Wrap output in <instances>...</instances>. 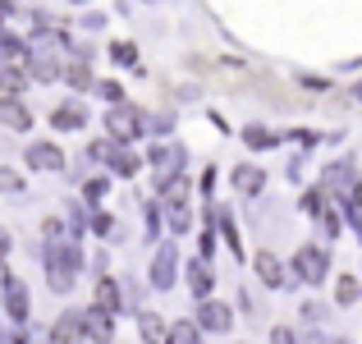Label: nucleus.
Returning a JSON list of instances; mask_svg holds the SVG:
<instances>
[{"instance_id": "28", "label": "nucleus", "mask_w": 362, "mask_h": 344, "mask_svg": "<svg viewBox=\"0 0 362 344\" xmlns=\"http://www.w3.org/2000/svg\"><path fill=\"white\" fill-rule=\"evenodd\" d=\"M92 229H97V234H110L115 225H110V216H106V212H101V216H92Z\"/></svg>"}, {"instance_id": "31", "label": "nucleus", "mask_w": 362, "mask_h": 344, "mask_svg": "<svg viewBox=\"0 0 362 344\" xmlns=\"http://www.w3.org/2000/svg\"><path fill=\"white\" fill-rule=\"evenodd\" d=\"M349 202H354L358 212H362V179H358V188H354V197H349Z\"/></svg>"}, {"instance_id": "16", "label": "nucleus", "mask_w": 362, "mask_h": 344, "mask_svg": "<svg viewBox=\"0 0 362 344\" xmlns=\"http://www.w3.org/2000/svg\"><path fill=\"white\" fill-rule=\"evenodd\" d=\"M138 326H142V340H147V344H165V321H160L156 312H142Z\"/></svg>"}, {"instance_id": "14", "label": "nucleus", "mask_w": 362, "mask_h": 344, "mask_svg": "<svg viewBox=\"0 0 362 344\" xmlns=\"http://www.w3.org/2000/svg\"><path fill=\"white\" fill-rule=\"evenodd\" d=\"M83 120H88V110H83L78 101H64V106H55V115H51L55 129H78Z\"/></svg>"}, {"instance_id": "25", "label": "nucleus", "mask_w": 362, "mask_h": 344, "mask_svg": "<svg viewBox=\"0 0 362 344\" xmlns=\"http://www.w3.org/2000/svg\"><path fill=\"white\" fill-rule=\"evenodd\" d=\"M69 83H74V88H92V79H88V69H83V64H74V69H69Z\"/></svg>"}, {"instance_id": "8", "label": "nucleus", "mask_w": 362, "mask_h": 344, "mask_svg": "<svg viewBox=\"0 0 362 344\" xmlns=\"http://www.w3.org/2000/svg\"><path fill=\"white\" fill-rule=\"evenodd\" d=\"M28 166L33 170H64V151L55 142H33L28 147Z\"/></svg>"}, {"instance_id": "23", "label": "nucleus", "mask_w": 362, "mask_h": 344, "mask_svg": "<svg viewBox=\"0 0 362 344\" xmlns=\"http://www.w3.org/2000/svg\"><path fill=\"white\" fill-rule=\"evenodd\" d=\"M247 142H257V147H275L280 138H275L271 129H247Z\"/></svg>"}, {"instance_id": "3", "label": "nucleus", "mask_w": 362, "mask_h": 344, "mask_svg": "<svg viewBox=\"0 0 362 344\" xmlns=\"http://www.w3.org/2000/svg\"><path fill=\"white\" fill-rule=\"evenodd\" d=\"M106 129H110L115 142H133L142 133V115L133 106H115V110H106Z\"/></svg>"}, {"instance_id": "4", "label": "nucleus", "mask_w": 362, "mask_h": 344, "mask_svg": "<svg viewBox=\"0 0 362 344\" xmlns=\"http://www.w3.org/2000/svg\"><path fill=\"white\" fill-rule=\"evenodd\" d=\"M83 340L110 344V340H115V317L101 312V308H88V312H83Z\"/></svg>"}, {"instance_id": "9", "label": "nucleus", "mask_w": 362, "mask_h": 344, "mask_svg": "<svg viewBox=\"0 0 362 344\" xmlns=\"http://www.w3.org/2000/svg\"><path fill=\"white\" fill-rule=\"evenodd\" d=\"M257 275H262V285H271V289H280L289 275H284V262L275 253H257Z\"/></svg>"}, {"instance_id": "6", "label": "nucleus", "mask_w": 362, "mask_h": 344, "mask_svg": "<svg viewBox=\"0 0 362 344\" xmlns=\"http://www.w3.org/2000/svg\"><path fill=\"white\" fill-rule=\"evenodd\" d=\"M230 308H225V303H216V299H206L202 308H197V326L202 331H211V336H221V331H230Z\"/></svg>"}, {"instance_id": "7", "label": "nucleus", "mask_w": 362, "mask_h": 344, "mask_svg": "<svg viewBox=\"0 0 362 344\" xmlns=\"http://www.w3.org/2000/svg\"><path fill=\"white\" fill-rule=\"evenodd\" d=\"M321 184H326L330 197H349L354 193V170H349V161H335V166L321 175Z\"/></svg>"}, {"instance_id": "5", "label": "nucleus", "mask_w": 362, "mask_h": 344, "mask_svg": "<svg viewBox=\"0 0 362 344\" xmlns=\"http://www.w3.org/2000/svg\"><path fill=\"white\" fill-rule=\"evenodd\" d=\"M175 243H165L160 248L156 257H151V285H156V289H170V285H175V275H179V262H175Z\"/></svg>"}, {"instance_id": "24", "label": "nucleus", "mask_w": 362, "mask_h": 344, "mask_svg": "<svg viewBox=\"0 0 362 344\" xmlns=\"http://www.w3.org/2000/svg\"><path fill=\"white\" fill-rule=\"evenodd\" d=\"M110 55H115L119 64H133V60H138V51H133L129 42H115V46H110Z\"/></svg>"}, {"instance_id": "29", "label": "nucleus", "mask_w": 362, "mask_h": 344, "mask_svg": "<svg viewBox=\"0 0 362 344\" xmlns=\"http://www.w3.org/2000/svg\"><path fill=\"white\" fill-rule=\"evenodd\" d=\"M106 188H110L106 179H92V184H88V197H101V193H106Z\"/></svg>"}, {"instance_id": "18", "label": "nucleus", "mask_w": 362, "mask_h": 344, "mask_svg": "<svg viewBox=\"0 0 362 344\" xmlns=\"http://www.w3.org/2000/svg\"><path fill=\"white\" fill-rule=\"evenodd\" d=\"M165 344H197V326H193V321H175L170 336H165Z\"/></svg>"}, {"instance_id": "21", "label": "nucleus", "mask_w": 362, "mask_h": 344, "mask_svg": "<svg viewBox=\"0 0 362 344\" xmlns=\"http://www.w3.org/2000/svg\"><path fill=\"white\" fill-rule=\"evenodd\" d=\"M358 294H362V285L354 280V275H344V280H339V294H335V299L349 308V303H358Z\"/></svg>"}, {"instance_id": "30", "label": "nucleus", "mask_w": 362, "mask_h": 344, "mask_svg": "<svg viewBox=\"0 0 362 344\" xmlns=\"http://www.w3.org/2000/svg\"><path fill=\"white\" fill-rule=\"evenodd\" d=\"M5 257H9V234L0 229V262H5Z\"/></svg>"}, {"instance_id": "1", "label": "nucleus", "mask_w": 362, "mask_h": 344, "mask_svg": "<svg viewBox=\"0 0 362 344\" xmlns=\"http://www.w3.org/2000/svg\"><path fill=\"white\" fill-rule=\"evenodd\" d=\"M78 266H83V253L69 243V239H64V243H51V253H46V275H51V289L55 294H69Z\"/></svg>"}, {"instance_id": "12", "label": "nucleus", "mask_w": 362, "mask_h": 344, "mask_svg": "<svg viewBox=\"0 0 362 344\" xmlns=\"http://www.w3.org/2000/svg\"><path fill=\"white\" fill-rule=\"evenodd\" d=\"M211 285H216V275H211V266L206 262H193L188 266V289H193V299H211Z\"/></svg>"}, {"instance_id": "26", "label": "nucleus", "mask_w": 362, "mask_h": 344, "mask_svg": "<svg viewBox=\"0 0 362 344\" xmlns=\"http://www.w3.org/2000/svg\"><path fill=\"white\" fill-rule=\"evenodd\" d=\"M170 225H175V234H184V229H188V212H184V207L170 212Z\"/></svg>"}, {"instance_id": "15", "label": "nucleus", "mask_w": 362, "mask_h": 344, "mask_svg": "<svg viewBox=\"0 0 362 344\" xmlns=\"http://www.w3.org/2000/svg\"><path fill=\"white\" fill-rule=\"evenodd\" d=\"M97 308H101V312H110V317H115V308H119V285H115V280H106V275L97 280Z\"/></svg>"}, {"instance_id": "13", "label": "nucleus", "mask_w": 362, "mask_h": 344, "mask_svg": "<svg viewBox=\"0 0 362 344\" xmlns=\"http://www.w3.org/2000/svg\"><path fill=\"white\" fill-rule=\"evenodd\" d=\"M83 340V312H64L55 321V344H78Z\"/></svg>"}, {"instance_id": "11", "label": "nucleus", "mask_w": 362, "mask_h": 344, "mask_svg": "<svg viewBox=\"0 0 362 344\" xmlns=\"http://www.w3.org/2000/svg\"><path fill=\"white\" fill-rule=\"evenodd\" d=\"M5 308L14 321H28V312H33V303H28V289L18 280H5Z\"/></svg>"}, {"instance_id": "2", "label": "nucleus", "mask_w": 362, "mask_h": 344, "mask_svg": "<svg viewBox=\"0 0 362 344\" xmlns=\"http://www.w3.org/2000/svg\"><path fill=\"white\" fill-rule=\"evenodd\" d=\"M326 271H330V257L321 253L317 243L298 248V257H293V275H298L303 285H321V280H326Z\"/></svg>"}, {"instance_id": "17", "label": "nucleus", "mask_w": 362, "mask_h": 344, "mask_svg": "<svg viewBox=\"0 0 362 344\" xmlns=\"http://www.w3.org/2000/svg\"><path fill=\"white\" fill-rule=\"evenodd\" d=\"M234 184H239L243 193H262L266 175H262V170H257V166H239V170H234Z\"/></svg>"}, {"instance_id": "19", "label": "nucleus", "mask_w": 362, "mask_h": 344, "mask_svg": "<svg viewBox=\"0 0 362 344\" xmlns=\"http://www.w3.org/2000/svg\"><path fill=\"white\" fill-rule=\"evenodd\" d=\"M23 83H28V74L9 69V64H5V69H0V92H5V97H14V92L23 88Z\"/></svg>"}, {"instance_id": "22", "label": "nucleus", "mask_w": 362, "mask_h": 344, "mask_svg": "<svg viewBox=\"0 0 362 344\" xmlns=\"http://www.w3.org/2000/svg\"><path fill=\"white\" fill-rule=\"evenodd\" d=\"M18 188H23V179H18L14 170H5V166H0V193H18Z\"/></svg>"}, {"instance_id": "20", "label": "nucleus", "mask_w": 362, "mask_h": 344, "mask_svg": "<svg viewBox=\"0 0 362 344\" xmlns=\"http://www.w3.org/2000/svg\"><path fill=\"white\" fill-rule=\"evenodd\" d=\"M33 74H37L42 83H51V79H60V64H55L51 55H37V60H33Z\"/></svg>"}, {"instance_id": "27", "label": "nucleus", "mask_w": 362, "mask_h": 344, "mask_svg": "<svg viewBox=\"0 0 362 344\" xmlns=\"http://www.w3.org/2000/svg\"><path fill=\"white\" fill-rule=\"evenodd\" d=\"M271 344H298V340H293L289 326H280V331H271Z\"/></svg>"}, {"instance_id": "10", "label": "nucleus", "mask_w": 362, "mask_h": 344, "mask_svg": "<svg viewBox=\"0 0 362 344\" xmlns=\"http://www.w3.org/2000/svg\"><path fill=\"white\" fill-rule=\"evenodd\" d=\"M0 124H5V129H28V124H33V110H23L18 97H0Z\"/></svg>"}]
</instances>
